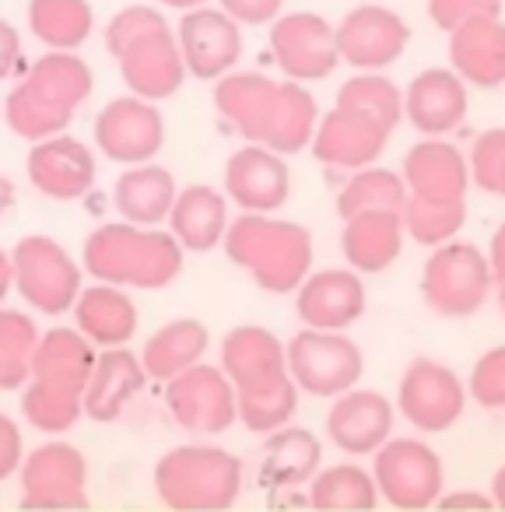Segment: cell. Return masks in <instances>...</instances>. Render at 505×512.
I'll return each mask as SVG.
<instances>
[{"mask_svg":"<svg viewBox=\"0 0 505 512\" xmlns=\"http://www.w3.org/2000/svg\"><path fill=\"white\" fill-rule=\"evenodd\" d=\"M334 106L355 109L369 120L383 123L386 130H397L404 120V92L397 81H390L383 71H358L337 88Z\"/></svg>","mask_w":505,"mask_h":512,"instance_id":"39","label":"cell"},{"mask_svg":"<svg viewBox=\"0 0 505 512\" xmlns=\"http://www.w3.org/2000/svg\"><path fill=\"white\" fill-rule=\"evenodd\" d=\"M246 467L211 442L172 446L155 463V495L172 512H228L242 495Z\"/></svg>","mask_w":505,"mask_h":512,"instance_id":"5","label":"cell"},{"mask_svg":"<svg viewBox=\"0 0 505 512\" xmlns=\"http://www.w3.org/2000/svg\"><path fill=\"white\" fill-rule=\"evenodd\" d=\"M491 502H495V509H505V463L495 470V477H491Z\"/></svg>","mask_w":505,"mask_h":512,"instance_id":"53","label":"cell"},{"mask_svg":"<svg viewBox=\"0 0 505 512\" xmlns=\"http://www.w3.org/2000/svg\"><path fill=\"white\" fill-rule=\"evenodd\" d=\"M29 183L50 200H81L95 186V151L78 137H46L36 141L25 158Z\"/></svg>","mask_w":505,"mask_h":512,"instance_id":"24","label":"cell"},{"mask_svg":"<svg viewBox=\"0 0 505 512\" xmlns=\"http://www.w3.org/2000/svg\"><path fill=\"white\" fill-rule=\"evenodd\" d=\"M218 8L225 11L232 22H239L242 29H246V25L278 22L281 8H285V0H218Z\"/></svg>","mask_w":505,"mask_h":512,"instance_id":"47","label":"cell"},{"mask_svg":"<svg viewBox=\"0 0 505 512\" xmlns=\"http://www.w3.org/2000/svg\"><path fill=\"white\" fill-rule=\"evenodd\" d=\"M176 39L186 74L197 81L225 78L242 60V25L232 22L221 8H211V4L183 11L176 25Z\"/></svg>","mask_w":505,"mask_h":512,"instance_id":"16","label":"cell"},{"mask_svg":"<svg viewBox=\"0 0 505 512\" xmlns=\"http://www.w3.org/2000/svg\"><path fill=\"white\" fill-rule=\"evenodd\" d=\"M214 109L246 144L299 155L313 144L320 106L299 81H274L260 71H232L214 81Z\"/></svg>","mask_w":505,"mask_h":512,"instance_id":"1","label":"cell"},{"mask_svg":"<svg viewBox=\"0 0 505 512\" xmlns=\"http://www.w3.org/2000/svg\"><path fill=\"white\" fill-rule=\"evenodd\" d=\"M95 344L78 327H53L39 334V348L32 358V379H57V383L85 390L95 369Z\"/></svg>","mask_w":505,"mask_h":512,"instance_id":"34","label":"cell"},{"mask_svg":"<svg viewBox=\"0 0 505 512\" xmlns=\"http://www.w3.org/2000/svg\"><path fill=\"white\" fill-rule=\"evenodd\" d=\"M488 264H491V274H495V285H505V221L495 228L488 242Z\"/></svg>","mask_w":505,"mask_h":512,"instance_id":"51","label":"cell"},{"mask_svg":"<svg viewBox=\"0 0 505 512\" xmlns=\"http://www.w3.org/2000/svg\"><path fill=\"white\" fill-rule=\"evenodd\" d=\"M225 197L253 214H278L292 197L288 158L264 144H246L225 162Z\"/></svg>","mask_w":505,"mask_h":512,"instance_id":"17","label":"cell"},{"mask_svg":"<svg viewBox=\"0 0 505 512\" xmlns=\"http://www.w3.org/2000/svg\"><path fill=\"white\" fill-rule=\"evenodd\" d=\"M144 386L148 372L141 355L130 348H102L85 386V414L92 421H116Z\"/></svg>","mask_w":505,"mask_h":512,"instance_id":"28","label":"cell"},{"mask_svg":"<svg viewBox=\"0 0 505 512\" xmlns=\"http://www.w3.org/2000/svg\"><path fill=\"white\" fill-rule=\"evenodd\" d=\"M306 488L309 505L316 512H376V505L383 502L372 470H365L362 463L351 460L320 467Z\"/></svg>","mask_w":505,"mask_h":512,"instance_id":"35","label":"cell"},{"mask_svg":"<svg viewBox=\"0 0 505 512\" xmlns=\"http://www.w3.org/2000/svg\"><path fill=\"white\" fill-rule=\"evenodd\" d=\"M495 295L488 253L467 239L442 242L421 267V302L442 320H470Z\"/></svg>","mask_w":505,"mask_h":512,"instance_id":"6","label":"cell"},{"mask_svg":"<svg viewBox=\"0 0 505 512\" xmlns=\"http://www.w3.org/2000/svg\"><path fill=\"white\" fill-rule=\"evenodd\" d=\"M425 11L435 29L449 36L453 29L474 22V18H498L502 15V0H425Z\"/></svg>","mask_w":505,"mask_h":512,"instance_id":"46","label":"cell"},{"mask_svg":"<svg viewBox=\"0 0 505 512\" xmlns=\"http://www.w3.org/2000/svg\"><path fill=\"white\" fill-rule=\"evenodd\" d=\"M186 249L165 228H141L130 221L99 225L85 239L81 264L102 285L158 292L183 274Z\"/></svg>","mask_w":505,"mask_h":512,"instance_id":"3","label":"cell"},{"mask_svg":"<svg viewBox=\"0 0 505 512\" xmlns=\"http://www.w3.org/2000/svg\"><path fill=\"white\" fill-rule=\"evenodd\" d=\"M39 327L32 316L0 306V390H22L32 379Z\"/></svg>","mask_w":505,"mask_h":512,"instance_id":"40","label":"cell"},{"mask_svg":"<svg viewBox=\"0 0 505 512\" xmlns=\"http://www.w3.org/2000/svg\"><path fill=\"white\" fill-rule=\"evenodd\" d=\"M11 292H15V264H11V253L0 249V306Z\"/></svg>","mask_w":505,"mask_h":512,"instance_id":"52","label":"cell"},{"mask_svg":"<svg viewBox=\"0 0 505 512\" xmlns=\"http://www.w3.org/2000/svg\"><path fill=\"white\" fill-rule=\"evenodd\" d=\"M228 197L207 183H193L176 193L169 211V232L186 253H211L228 232Z\"/></svg>","mask_w":505,"mask_h":512,"instance_id":"30","label":"cell"},{"mask_svg":"<svg viewBox=\"0 0 505 512\" xmlns=\"http://www.w3.org/2000/svg\"><path fill=\"white\" fill-rule=\"evenodd\" d=\"M207 348H211V334H207L204 323L193 320V316H179V320L162 323V327L144 341L141 362H144L148 379L169 383L179 372L204 362Z\"/></svg>","mask_w":505,"mask_h":512,"instance_id":"32","label":"cell"},{"mask_svg":"<svg viewBox=\"0 0 505 512\" xmlns=\"http://www.w3.org/2000/svg\"><path fill=\"white\" fill-rule=\"evenodd\" d=\"M334 29L341 64L355 71H386L404 57L411 43V25L386 4H358Z\"/></svg>","mask_w":505,"mask_h":512,"instance_id":"15","label":"cell"},{"mask_svg":"<svg viewBox=\"0 0 505 512\" xmlns=\"http://www.w3.org/2000/svg\"><path fill=\"white\" fill-rule=\"evenodd\" d=\"M165 407L183 432L197 439L225 435L239 421V393L221 365H193L165 383Z\"/></svg>","mask_w":505,"mask_h":512,"instance_id":"12","label":"cell"},{"mask_svg":"<svg viewBox=\"0 0 505 512\" xmlns=\"http://www.w3.org/2000/svg\"><path fill=\"white\" fill-rule=\"evenodd\" d=\"M271 53L288 81H323L337 71V29L316 11H288L271 22Z\"/></svg>","mask_w":505,"mask_h":512,"instance_id":"13","label":"cell"},{"mask_svg":"<svg viewBox=\"0 0 505 512\" xmlns=\"http://www.w3.org/2000/svg\"><path fill=\"white\" fill-rule=\"evenodd\" d=\"M495 299H498V309H502V316H505V285H495Z\"/></svg>","mask_w":505,"mask_h":512,"instance_id":"56","label":"cell"},{"mask_svg":"<svg viewBox=\"0 0 505 512\" xmlns=\"http://www.w3.org/2000/svg\"><path fill=\"white\" fill-rule=\"evenodd\" d=\"M221 372L232 379L235 393H264L288 376V344L274 330L242 323L221 337Z\"/></svg>","mask_w":505,"mask_h":512,"instance_id":"18","label":"cell"},{"mask_svg":"<svg viewBox=\"0 0 505 512\" xmlns=\"http://www.w3.org/2000/svg\"><path fill=\"white\" fill-rule=\"evenodd\" d=\"M404 232L411 242L425 249H435L442 242H453L467 225V200H421L407 197L404 211Z\"/></svg>","mask_w":505,"mask_h":512,"instance_id":"41","label":"cell"},{"mask_svg":"<svg viewBox=\"0 0 505 512\" xmlns=\"http://www.w3.org/2000/svg\"><path fill=\"white\" fill-rule=\"evenodd\" d=\"M372 477H376L379 498L400 512H428L435 509L439 495L446 491V467L442 456L414 435H393L383 449L372 453Z\"/></svg>","mask_w":505,"mask_h":512,"instance_id":"7","label":"cell"},{"mask_svg":"<svg viewBox=\"0 0 505 512\" xmlns=\"http://www.w3.org/2000/svg\"><path fill=\"white\" fill-rule=\"evenodd\" d=\"M158 4H165V8H172V11H193V8L211 4V0H158Z\"/></svg>","mask_w":505,"mask_h":512,"instance_id":"55","label":"cell"},{"mask_svg":"<svg viewBox=\"0 0 505 512\" xmlns=\"http://www.w3.org/2000/svg\"><path fill=\"white\" fill-rule=\"evenodd\" d=\"M15 183H11L8 176H0V214L4 211H11V207H15Z\"/></svg>","mask_w":505,"mask_h":512,"instance_id":"54","label":"cell"},{"mask_svg":"<svg viewBox=\"0 0 505 512\" xmlns=\"http://www.w3.org/2000/svg\"><path fill=\"white\" fill-rule=\"evenodd\" d=\"M449 67L474 88L505 85V22L474 18L449 32Z\"/></svg>","mask_w":505,"mask_h":512,"instance_id":"27","label":"cell"},{"mask_svg":"<svg viewBox=\"0 0 505 512\" xmlns=\"http://www.w3.org/2000/svg\"><path fill=\"white\" fill-rule=\"evenodd\" d=\"M435 509L442 512H491L495 502H491L488 491H477V488H456V491H442Z\"/></svg>","mask_w":505,"mask_h":512,"instance_id":"49","label":"cell"},{"mask_svg":"<svg viewBox=\"0 0 505 512\" xmlns=\"http://www.w3.org/2000/svg\"><path fill=\"white\" fill-rule=\"evenodd\" d=\"M71 313H74V327L95 348H127L137 334V323H141L127 288L102 285V281H95L92 288H81Z\"/></svg>","mask_w":505,"mask_h":512,"instance_id":"29","label":"cell"},{"mask_svg":"<svg viewBox=\"0 0 505 512\" xmlns=\"http://www.w3.org/2000/svg\"><path fill=\"white\" fill-rule=\"evenodd\" d=\"M365 372V355L344 330H299L288 341V376L309 397L334 400L355 390Z\"/></svg>","mask_w":505,"mask_h":512,"instance_id":"8","label":"cell"},{"mask_svg":"<svg viewBox=\"0 0 505 512\" xmlns=\"http://www.w3.org/2000/svg\"><path fill=\"white\" fill-rule=\"evenodd\" d=\"M165 144V116L141 95L109 99L95 116V148L120 165L155 162Z\"/></svg>","mask_w":505,"mask_h":512,"instance_id":"14","label":"cell"},{"mask_svg":"<svg viewBox=\"0 0 505 512\" xmlns=\"http://www.w3.org/2000/svg\"><path fill=\"white\" fill-rule=\"evenodd\" d=\"M29 29L46 50L78 53L95 32L88 0H29Z\"/></svg>","mask_w":505,"mask_h":512,"instance_id":"36","label":"cell"},{"mask_svg":"<svg viewBox=\"0 0 505 512\" xmlns=\"http://www.w3.org/2000/svg\"><path fill=\"white\" fill-rule=\"evenodd\" d=\"M407 183L400 172L383 169V165H365V169L351 172L348 183L337 193V214L351 218L362 211H404L407 204Z\"/></svg>","mask_w":505,"mask_h":512,"instance_id":"38","label":"cell"},{"mask_svg":"<svg viewBox=\"0 0 505 512\" xmlns=\"http://www.w3.org/2000/svg\"><path fill=\"white\" fill-rule=\"evenodd\" d=\"M15 288L32 309L64 316L81 295V267L53 235H25L11 249Z\"/></svg>","mask_w":505,"mask_h":512,"instance_id":"9","label":"cell"},{"mask_svg":"<svg viewBox=\"0 0 505 512\" xmlns=\"http://www.w3.org/2000/svg\"><path fill=\"white\" fill-rule=\"evenodd\" d=\"M470 183L505 200V127H491L470 144Z\"/></svg>","mask_w":505,"mask_h":512,"instance_id":"43","label":"cell"},{"mask_svg":"<svg viewBox=\"0 0 505 512\" xmlns=\"http://www.w3.org/2000/svg\"><path fill=\"white\" fill-rule=\"evenodd\" d=\"M299 386L295 379H285L281 386L264 393H239V421L257 435H271L278 428L292 425L299 411Z\"/></svg>","mask_w":505,"mask_h":512,"instance_id":"42","label":"cell"},{"mask_svg":"<svg viewBox=\"0 0 505 512\" xmlns=\"http://www.w3.org/2000/svg\"><path fill=\"white\" fill-rule=\"evenodd\" d=\"M22 460H25V439L18 432L15 418L0 411V481H8L11 474L22 470Z\"/></svg>","mask_w":505,"mask_h":512,"instance_id":"48","label":"cell"},{"mask_svg":"<svg viewBox=\"0 0 505 512\" xmlns=\"http://www.w3.org/2000/svg\"><path fill=\"white\" fill-rule=\"evenodd\" d=\"M407 183V193L421 200H467L470 162L453 141L446 137H421L411 144L400 169Z\"/></svg>","mask_w":505,"mask_h":512,"instance_id":"25","label":"cell"},{"mask_svg":"<svg viewBox=\"0 0 505 512\" xmlns=\"http://www.w3.org/2000/svg\"><path fill=\"white\" fill-rule=\"evenodd\" d=\"M365 281L351 267H323L295 288V313L313 330H348L365 316Z\"/></svg>","mask_w":505,"mask_h":512,"instance_id":"22","label":"cell"},{"mask_svg":"<svg viewBox=\"0 0 505 512\" xmlns=\"http://www.w3.org/2000/svg\"><path fill=\"white\" fill-rule=\"evenodd\" d=\"M176 179L165 165L144 162V165H127L120 179L113 186V204L120 211L123 221L141 228H162V221H169V211L176 204Z\"/></svg>","mask_w":505,"mask_h":512,"instance_id":"31","label":"cell"},{"mask_svg":"<svg viewBox=\"0 0 505 512\" xmlns=\"http://www.w3.org/2000/svg\"><path fill=\"white\" fill-rule=\"evenodd\" d=\"M323 467V446L309 428L285 425L278 432L264 435V463L260 477L271 488H299L316 477Z\"/></svg>","mask_w":505,"mask_h":512,"instance_id":"33","label":"cell"},{"mask_svg":"<svg viewBox=\"0 0 505 512\" xmlns=\"http://www.w3.org/2000/svg\"><path fill=\"white\" fill-rule=\"evenodd\" d=\"M467 81L453 67H428L404 88V120L421 137H449L470 113Z\"/></svg>","mask_w":505,"mask_h":512,"instance_id":"21","label":"cell"},{"mask_svg":"<svg viewBox=\"0 0 505 512\" xmlns=\"http://www.w3.org/2000/svg\"><path fill=\"white\" fill-rule=\"evenodd\" d=\"M116 64H120V78L130 88V95H141L148 102L172 99L186 81V64L172 25L144 32L116 57Z\"/></svg>","mask_w":505,"mask_h":512,"instance_id":"19","label":"cell"},{"mask_svg":"<svg viewBox=\"0 0 505 512\" xmlns=\"http://www.w3.org/2000/svg\"><path fill=\"white\" fill-rule=\"evenodd\" d=\"M467 397L484 411H505V344L488 348L467 376Z\"/></svg>","mask_w":505,"mask_h":512,"instance_id":"44","label":"cell"},{"mask_svg":"<svg viewBox=\"0 0 505 512\" xmlns=\"http://www.w3.org/2000/svg\"><path fill=\"white\" fill-rule=\"evenodd\" d=\"M397 407L379 390H348L327 411V439L348 456H372L393 439Z\"/></svg>","mask_w":505,"mask_h":512,"instance_id":"23","label":"cell"},{"mask_svg":"<svg viewBox=\"0 0 505 512\" xmlns=\"http://www.w3.org/2000/svg\"><path fill=\"white\" fill-rule=\"evenodd\" d=\"M18 60H22V36L8 18H0V81H8L18 71Z\"/></svg>","mask_w":505,"mask_h":512,"instance_id":"50","label":"cell"},{"mask_svg":"<svg viewBox=\"0 0 505 512\" xmlns=\"http://www.w3.org/2000/svg\"><path fill=\"white\" fill-rule=\"evenodd\" d=\"M95 74L78 53L50 50L29 67L4 99V120L25 141H46L71 127L74 113L88 102Z\"/></svg>","mask_w":505,"mask_h":512,"instance_id":"2","label":"cell"},{"mask_svg":"<svg viewBox=\"0 0 505 512\" xmlns=\"http://www.w3.org/2000/svg\"><path fill=\"white\" fill-rule=\"evenodd\" d=\"M22 414L39 432H71L85 414V390L57 379H29L22 386Z\"/></svg>","mask_w":505,"mask_h":512,"instance_id":"37","label":"cell"},{"mask_svg":"<svg viewBox=\"0 0 505 512\" xmlns=\"http://www.w3.org/2000/svg\"><path fill=\"white\" fill-rule=\"evenodd\" d=\"M22 509L81 512L88 509V463L71 442H43L22 460Z\"/></svg>","mask_w":505,"mask_h":512,"instance_id":"10","label":"cell"},{"mask_svg":"<svg viewBox=\"0 0 505 512\" xmlns=\"http://www.w3.org/2000/svg\"><path fill=\"white\" fill-rule=\"evenodd\" d=\"M225 256L264 292L288 295L313 274V235L299 221L242 211L221 239Z\"/></svg>","mask_w":505,"mask_h":512,"instance_id":"4","label":"cell"},{"mask_svg":"<svg viewBox=\"0 0 505 512\" xmlns=\"http://www.w3.org/2000/svg\"><path fill=\"white\" fill-rule=\"evenodd\" d=\"M467 383L435 358H414L404 369L393 407L421 435H442L467 411Z\"/></svg>","mask_w":505,"mask_h":512,"instance_id":"11","label":"cell"},{"mask_svg":"<svg viewBox=\"0 0 505 512\" xmlns=\"http://www.w3.org/2000/svg\"><path fill=\"white\" fill-rule=\"evenodd\" d=\"M390 137H393V130H386L383 123L369 120V116L355 113V109L334 106L316 123L309 151H313L316 162L330 165V169L358 172L383 158Z\"/></svg>","mask_w":505,"mask_h":512,"instance_id":"20","label":"cell"},{"mask_svg":"<svg viewBox=\"0 0 505 512\" xmlns=\"http://www.w3.org/2000/svg\"><path fill=\"white\" fill-rule=\"evenodd\" d=\"M158 25H169L162 11L148 8V4H130V8L116 11V15L109 18V25H106V50L113 53V57H120V53L127 50L134 39H141L144 32L158 29Z\"/></svg>","mask_w":505,"mask_h":512,"instance_id":"45","label":"cell"},{"mask_svg":"<svg viewBox=\"0 0 505 512\" xmlns=\"http://www.w3.org/2000/svg\"><path fill=\"white\" fill-rule=\"evenodd\" d=\"M404 218L400 211H362L344 218L341 253L344 264L358 274H383L404 253Z\"/></svg>","mask_w":505,"mask_h":512,"instance_id":"26","label":"cell"}]
</instances>
